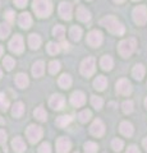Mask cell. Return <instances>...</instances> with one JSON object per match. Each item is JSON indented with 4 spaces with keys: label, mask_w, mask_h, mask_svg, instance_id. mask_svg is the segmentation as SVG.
Returning a JSON list of instances; mask_svg holds the SVG:
<instances>
[{
    "label": "cell",
    "mask_w": 147,
    "mask_h": 153,
    "mask_svg": "<svg viewBox=\"0 0 147 153\" xmlns=\"http://www.w3.org/2000/svg\"><path fill=\"white\" fill-rule=\"evenodd\" d=\"M100 25L107 28L109 32L115 33V35H123L124 33V26L114 16H106L105 18H102L100 21Z\"/></svg>",
    "instance_id": "obj_1"
},
{
    "label": "cell",
    "mask_w": 147,
    "mask_h": 153,
    "mask_svg": "<svg viewBox=\"0 0 147 153\" xmlns=\"http://www.w3.org/2000/svg\"><path fill=\"white\" fill-rule=\"evenodd\" d=\"M32 9L36 13V16H39L40 18H46L53 12V4L50 0H34Z\"/></svg>",
    "instance_id": "obj_2"
},
{
    "label": "cell",
    "mask_w": 147,
    "mask_h": 153,
    "mask_svg": "<svg viewBox=\"0 0 147 153\" xmlns=\"http://www.w3.org/2000/svg\"><path fill=\"white\" fill-rule=\"evenodd\" d=\"M137 46V41L136 38H128V40H123L119 46H118V50H119V54L123 57H128L133 54V51L136 50Z\"/></svg>",
    "instance_id": "obj_3"
},
{
    "label": "cell",
    "mask_w": 147,
    "mask_h": 153,
    "mask_svg": "<svg viewBox=\"0 0 147 153\" xmlns=\"http://www.w3.org/2000/svg\"><path fill=\"white\" fill-rule=\"evenodd\" d=\"M133 19L138 26H143L147 22V8L145 5H138L133 9Z\"/></svg>",
    "instance_id": "obj_4"
},
{
    "label": "cell",
    "mask_w": 147,
    "mask_h": 153,
    "mask_svg": "<svg viewBox=\"0 0 147 153\" xmlns=\"http://www.w3.org/2000/svg\"><path fill=\"white\" fill-rule=\"evenodd\" d=\"M26 135L28 138V140H30L32 144H35V143H37L42 138V129L37 125H30L27 128Z\"/></svg>",
    "instance_id": "obj_5"
},
{
    "label": "cell",
    "mask_w": 147,
    "mask_h": 153,
    "mask_svg": "<svg viewBox=\"0 0 147 153\" xmlns=\"http://www.w3.org/2000/svg\"><path fill=\"white\" fill-rule=\"evenodd\" d=\"M95 66H96V64H95V59L92 56H90V57H87V59H84L82 61V64H81V73L88 78V76H91L95 73Z\"/></svg>",
    "instance_id": "obj_6"
},
{
    "label": "cell",
    "mask_w": 147,
    "mask_h": 153,
    "mask_svg": "<svg viewBox=\"0 0 147 153\" xmlns=\"http://www.w3.org/2000/svg\"><path fill=\"white\" fill-rule=\"evenodd\" d=\"M9 50L14 54H22L23 50H25V44H23V38L19 35L14 36L10 42H9Z\"/></svg>",
    "instance_id": "obj_7"
},
{
    "label": "cell",
    "mask_w": 147,
    "mask_h": 153,
    "mask_svg": "<svg viewBox=\"0 0 147 153\" xmlns=\"http://www.w3.org/2000/svg\"><path fill=\"white\" fill-rule=\"evenodd\" d=\"M87 44L91 47H98L102 44V33L100 31H91L87 36Z\"/></svg>",
    "instance_id": "obj_8"
},
{
    "label": "cell",
    "mask_w": 147,
    "mask_h": 153,
    "mask_svg": "<svg viewBox=\"0 0 147 153\" xmlns=\"http://www.w3.org/2000/svg\"><path fill=\"white\" fill-rule=\"evenodd\" d=\"M116 92L122 96H128L132 93V84L127 79H120L116 83Z\"/></svg>",
    "instance_id": "obj_9"
},
{
    "label": "cell",
    "mask_w": 147,
    "mask_h": 153,
    "mask_svg": "<svg viewBox=\"0 0 147 153\" xmlns=\"http://www.w3.org/2000/svg\"><path fill=\"white\" fill-rule=\"evenodd\" d=\"M72 148V143L68 138H64L61 137L56 140V152L58 153H68Z\"/></svg>",
    "instance_id": "obj_10"
},
{
    "label": "cell",
    "mask_w": 147,
    "mask_h": 153,
    "mask_svg": "<svg viewBox=\"0 0 147 153\" xmlns=\"http://www.w3.org/2000/svg\"><path fill=\"white\" fill-rule=\"evenodd\" d=\"M90 131H91V134L95 137H101V135H104V133H105V125H104V123L101 120L96 119V120L92 123L91 128H90Z\"/></svg>",
    "instance_id": "obj_11"
},
{
    "label": "cell",
    "mask_w": 147,
    "mask_h": 153,
    "mask_svg": "<svg viewBox=\"0 0 147 153\" xmlns=\"http://www.w3.org/2000/svg\"><path fill=\"white\" fill-rule=\"evenodd\" d=\"M70 102H72L73 106L81 107L86 102V96H84L83 92H81V91H75V92H73L72 96H70Z\"/></svg>",
    "instance_id": "obj_12"
},
{
    "label": "cell",
    "mask_w": 147,
    "mask_h": 153,
    "mask_svg": "<svg viewBox=\"0 0 147 153\" xmlns=\"http://www.w3.org/2000/svg\"><path fill=\"white\" fill-rule=\"evenodd\" d=\"M59 14L60 17L64 19V21H69L72 18V5L67 1H63L60 3L59 5Z\"/></svg>",
    "instance_id": "obj_13"
},
{
    "label": "cell",
    "mask_w": 147,
    "mask_h": 153,
    "mask_svg": "<svg viewBox=\"0 0 147 153\" xmlns=\"http://www.w3.org/2000/svg\"><path fill=\"white\" fill-rule=\"evenodd\" d=\"M64 103H65V100L61 94H54L51 96L50 101H49V105L50 107L53 110H61L64 107Z\"/></svg>",
    "instance_id": "obj_14"
},
{
    "label": "cell",
    "mask_w": 147,
    "mask_h": 153,
    "mask_svg": "<svg viewBox=\"0 0 147 153\" xmlns=\"http://www.w3.org/2000/svg\"><path fill=\"white\" fill-rule=\"evenodd\" d=\"M12 148L14 149V152L17 153H23L26 151V143L23 142V139L21 137H16L14 139L12 140Z\"/></svg>",
    "instance_id": "obj_15"
},
{
    "label": "cell",
    "mask_w": 147,
    "mask_h": 153,
    "mask_svg": "<svg viewBox=\"0 0 147 153\" xmlns=\"http://www.w3.org/2000/svg\"><path fill=\"white\" fill-rule=\"evenodd\" d=\"M18 23H19V26L23 30H27V28H30L32 26V18L28 13H22L19 18H18Z\"/></svg>",
    "instance_id": "obj_16"
},
{
    "label": "cell",
    "mask_w": 147,
    "mask_h": 153,
    "mask_svg": "<svg viewBox=\"0 0 147 153\" xmlns=\"http://www.w3.org/2000/svg\"><path fill=\"white\" fill-rule=\"evenodd\" d=\"M45 71V63L44 61H36V63L34 64V66H32V74H34L35 78H39V76H41L42 74H44Z\"/></svg>",
    "instance_id": "obj_17"
},
{
    "label": "cell",
    "mask_w": 147,
    "mask_h": 153,
    "mask_svg": "<svg viewBox=\"0 0 147 153\" xmlns=\"http://www.w3.org/2000/svg\"><path fill=\"white\" fill-rule=\"evenodd\" d=\"M119 130L124 137H132L133 135V125H132L131 123H128V121H123L120 124Z\"/></svg>",
    "instance_id": "obj_18"
},
{
    "label": "cell",
    "mask_w": 147,
    "mask_h": 153,
    "mask_svg": "<svg viewBox=\"0 0 147 153\" xmlns=\"http://www.w3.org/2000/svg\"><path fill=\"white\" fill-rule=\"evenodd\" d=\"M77 18L81 22H88L91 19V14L84 7H78L77 9Z\"/></svg>",
    "instance_id": "obj_19"
},
{
    "label": "cell",
    "mask_w": 147,
    "mask_h": 153,
    "mask_svg": "<svg viewBox=\"0 0 147 153\" xmlns=\"http://www.w3.org/2000/svg\"><path fill=\"white\" fill-rule=\"evenodd\" d=\"M107 85V79L104 75H98L96 79L93 80V87L97 91H104Z\"/></svg>",
    "instance_id": "obj_20"
},
{
    "label": "cell",
    "mask_w": 147,
    "mask_h": 153,
    "mask_svg": "<svg viewBox=\"0 0 147 153\" xmlns=\"http://www.w3.org/2000/svg\"><path fill=\"white\" fill-rule=\"evenodd\" d=\"M28 45H30V47L32 50H37L41 45V38L39 35H36V33H32V35H30V37H28Z\"/></svg>",
    "instance_id": "obj_21"
},
{
    "label": "cell",
    "mask_w": 147,
    "mask_h": 153,
    "mask_svg": "<svg viewBox=\"0 0 147 153\" xmlns=\"http://www.w3.org/2000/svg\"><path fill=\"white\" fill-rule=\"evenodd\" d=\"M132 75H133V78L137 79V80H142L145 76V66L142 64H137L133 70H132Z\"/></svg>",
    "instance_id": "obj_22"
},
{
    "label": "cell",
    "mask_w": 147,
    "mask_h": 153,
    "mask_svg": "<svg viewBox=\"0 0 147 153\" xmlns=\"http://www.w3.org/2000/svg\"><path fill=\"white\" fill-rule=\"evenodd\" d=\"M100 65H101V68L104 69V70H111L113 69V65H114V61H113V59L110 56H107V55H105V56H102L101 57V60H100Z\"/></svg>",
    "instance_id": "obj_23"
},
{
    "label": "cell",
    "mask_w": 147,
    "mask_h": 153,
    "mask_svg": "<svg viewBox=\"0 0 147 153\" xmlns=\"http://www.w3.org/2000/svg\"><path fill=\"white\" fill-rule=\"evenodd\" d=\"M58 83H59V85L61 88L67 89V88H69L70 85H72V78H70L69 74H63V75H60Z\"/></svg>",
    "instance_id": "obj_24"
},
{
    "label": "cell",
    "mask_w": 147,
    "mask_h": 153,
    "mask_svg": "<svg viewBox=\"0 0 147 153\" xmlns=\"http://www.w3.org/2000/svg\"><path fill=\"white\" fill-rule=\"evenodd\" d=\"M28 83H30V80H28V76L23 73H19L17 76H16V84L18 85L19 88H26Z\"/></svg>",
    "instance_id": "obj_25"
},
{
    "label": "cell",
    "mask_w": 147,
    "mask_h": 153,
    "mask_svg": "<svg viewBox=\"0 0 147 153\" xmlns=\"http://www.w3.org/2000/svg\"><path fill=\"white\" fill-rule=\"evenodd\" d=\"M23 111H25V106H23L22 102H17L14 103V106L12 108V115L14 117H21Z\"/></svg>",
    "instance_id": "obj_26"
},
{
    "label": "cell",
    "mask_w": 147,
    "mask_h": 153,
    "mask_svg": "<svg viewBox=\"0 0 147 153\" xmlns=\"http://www.w3.org/2000/svg\"><path fill=\"white\" fill-rule=\"evenodd\" d=\"M69 35H70V38H72L73 41H79L81 37H82V30H81L79 27L74 26V27L70 28Z\"/></svg>",
    "instance_id": "obj_27"
},
{
    "label": "cell",
    "mask_w": 147,
    "mask_h": 153,
    "mask_svg": "<svg viewBox=\"0 0 147 153\" xmlns=\"http://www.w3.org/2000/svg\"><path fill=\"white\" fill-rule=\"evenodd\" d=\"M34 115L37 120H40V121H46V119H47V114L44 110V107H37L34 111Z\"/></svg>",
    "instance_id": "obj_28"
},
{
    "label": "cell",
    "mask_w": 147,
    "mask_h": 153,
    "mask_svg": "<svg viewBox=\"0 0 147 153\" xmlns=\"http://www.w3.org/2000/svg\"><path fill=\"white\" fill-rule=\"evenodd\" d=\"M70 121H72V117L70 116H59L56 119V125L59 128H64V126H67Z\"/></svg>",
    "instance_id": "obj_29"
},
{
    "label": "cell",
    "mask_w": 147,
    "mask_h": 153,
    "mask_svg": "<svg viewBox=\"0 0 147 153\" xmlns=\"http://www.w3.org/2000/svg\"><path fill=\"white\" fill-rule=\"evenodd\" d=\"M10 33V26L8 23H1L0 25V38H7Z\"/></svg>",
    "instance_id": "obj_30"
},
{
    "label": "cell",
    "mask_w": 147,
    "mask_h": 153,
    "mask_svg": "<svg viewBox=\"0 0 147 153\" xmlns=\"http://www.w3.org/2000/svg\"><path fill=\"white\" fill-rule=\"evenodd\" d=\"M64 33H65V30H64L63 26H55V27H54L53 35H54L56 38H59V40H63Z\"/></svg>",
    "instance_id": "obj_31"
},
{
    "label": "cell",
    "mask_w": 147,
    "mask_h": 153,
    "mask_svg": "<svg viewBox=\"0 0 147 153\" xmlns=\"http://www.w3.org/2000/svg\"><path fill=\"white\" fill-rule=\"evenodd\" d=\"M59 51H60V46L58 44H55V42H49V45H47V52H49L50 55H56Z\"/></svg>",
    "instance_id": "obj_32"
},
{
    "label": "cell",
    "mask_w": 147,
    "mask_h": 153,
    "mask_svg": "<svg viewBox=\"0 0 147 153\" xmlns=\"http://www.w3.org/2000/svg\"><path fill=\"white\" fill-rule=\"evenodd\" d=\"M91 103L96 110H100L102 107V105H104V100L101 97H97V96H92L91 97Z\"/></svg>",
    "instance_id": "obj_33"
},
{
    "label": "cell",
    "mask_w": 147,
    "mask_h": 153,
    "mask_svg": "<svg viewBox=\"0 0 147 153\" xmlns=\"http://www.w3.org/2000/svg\"><path fill=\"white\" fill-rule=\"evenodd\" d=\"M98 149V147L96 143L93 142H87L86 144H84V152L86 153H96Z\"/></svg>",
    "instance_id": "obj_34"
},
{
    "label": "cell",
    "mask_w": 147,
    "mask_h": 153,
    "mask_svg": "<svg viewBox=\"0 0 147 153\" xmlns=\"http://www.w3.org/2000/svg\"><path fill=\"white\" fill-rule=\"evenodd\" d=\"M3 65L5 66L7 70H12L14 68V65H16V61H14L13 57L10 56H5V59L3 60Z\"/></svg>",
    "instance_id": "obj_35"
},
{
    "label": "cell",
    "mask_w": 147,
    "mask_h": 153,
    "mask_svg": "<svg viewBox=\"0 0 147 153\" xmlns=\"http://www.w3.org/2000/svg\"><path fill=\"white\" fill-rule=\"evenodd\" d=\"M78 117H79L81 123H87L90 119H91V111H90V110H83V111L79 112Z\"/></svg>",
    "instance_id": "obj_36"
},
{
    "label": "cell",
    "mask_w": 147,
    "mask_h": 153,
    "mask_svg": "<svg viewBox=\"0 0 147 153\" xmlns=\"http://www.w3.org/2000/svg\"><path fill=\"white\" fill-rule=\"evenodd\" d=\"M8 107H9V101H8L7 96L4 93H0V110L7 111Z\"/></svg>",
    "instance_id": "obj_37"
},
{
    "label": "cell",
    "mask_w": 147,
    "mask_h": 153,
    "mask_svg": "<svg viewBox=\"0 0 147 153\" xmlns=\"http://www.w3.org/2000/svg\"><path fill=\"white\" fill-rule=\"evenodd\" d=\"M60 70V63L59 61H51V63L49 64V71H50V74H56L58 71Z\"/></svg>",
    "instance_id": "obj_38"
},
{
    "label": "cell",
    "mask_w": 147,
    "mask_h": 153,
    "mask_svg": "<svg viewBox=\"0 0 147 153\" xmlns=\"http://www.w3.org/2000/svg\"><path fill=\"white\" fill-rule=\"evenodd\" d=\"M111 147H113V149L115 151V152H120L122 149H123V147H124V143H123V140H120V139H114L113 142H111Z\"/></svg>",
    "instance_id": "obj_39"
},
{
    "label": "cell",
    "mask_w": 147,
    "mask_h": 153,
    "mask_svg": "<svg viewBox=\"0 0 147 153\" xmlns=\"http://www.w3.org/2000/svg\"><path fill=\"white\" fill-rule=\"evenodd\" d=\"M122 108H123V112L124 114H131L133 111V102L132 101H124L122 105Z\"/></svg>",
    "instance_id": "obj_40"
},
{
    "label": "cell",
    "mask_w": 147,
    "mask_h": 153,
    "mask_svg": "<svg viewBox=\"0 0 147 153\" xmlns=\"http://www.w3.org/2000/svg\"><path fill=\"white\" fill-rule=\"evenodd\" d=\"M39 153H51V148L49 143H42V144L39 147Z\"/></svg>",
    "instance_id": "obj_41"
},
{
    "label": "cell",
    "mask_w": 147,
    "mask_h": 153,
    "mask_svg": "<svg viewBox=\"0 0 147 153\" xmlns=\"http://www.w3.org/2000/svg\"><path fill=\"white\" fill-rule=\"evenodd\" d=\"M5 18L8 19V22H9V23H13V21H14V12L8 10V12L5 13Z\"/></svg>",
    "instance_id": "obj_42"
},
{
    "label": "cell",
    "mask_w": 147,
    "mask_h": 153,
    "mask_svg": "<svg viewBox=\"0 0 147 153\" xmlns=\"http://www.w3.org/2000/svg\"><path fill=\"white\" fill-rule=\"evenodd\" d=\"M7 142V133L4 130H0V144H4Z\"/></svg>",
    "instance_id": "obj_43"
},
{
    "label": "cell",
    "mask_w": 147,
    "mask_h": 153,
    "mask_svg": "<svg viewBox=\"0 0 147 153\" xmlns=\"http://www.w3.org/2000/svg\"><path fill=\"white\" fill-rule=\"evenodd\" d=\"M14 4L19 8H25L27 4V0H14Z\"/></svg>",
    "instance_id": "obj_44"
},
{
    "label": "cell",
    "mask_w": 147,
    "mask_h": 153,
    "mask_svg": "<svg viewBox=\"0 0 147 153\" xmlns=\"http://www.w3.org/2000/svg\"><path fill=\"white\" fill-rule=\"evenodd\" d=\"M127 153H141V152L138 151V148H137L136 146H131V147H128Z\"/></svg>",
    "instance_id": "obj_45"
},
{
    "label": "cell",
    "mask_w": 147,
    "mask_h": 153,
    "mask_svg": "<svg viewBox=\"0 0 147 153\" xmlns=\"http://www.w3.org/2000/svg\"><path fill=\"white\" fill-rule=\"evenodd\" d=\"M61 45H63V49H65V50H68V49H69V44H68V42L63 41V44H61Z\"/></svg>",
    "instance_id": "obj_46"
},
{
    "label": "cell",
    "mask_w": 147,
    "mask_h": 153,
    "mask_svg": "<svg viewBox=\"0 0 147 153\" xmlns=\"http://www.w3.org/2000/svg\"><path fill=\"white\" fill-rule=\"evenodd\" d=\"M3 52H4V49H3V46L0 45V57L3 56Z\"/></svg>",
    "instance_id": "obj_47"
},
{
    "label": "cell",
    "mask_w": 147,
    "mask_h": 153,
    "mask_svg": "<svg viewBox=\"0 0 147 153\" xmlns=\"http://www.w3.org/2000/svg\"><path fill=\"white\" fill-rule=\"evenodd\" d=\"M143 147H145V149L147 151V138H146V139L143 140Z\"/></svg>",
    "instance_id": "obj_48"
},
{
    "label": "cell",
    "mask_w": 147,
    "mask_h": 153,
    "mask_svg": "<svg viewBox=\"0 0 147 153\" xmlns=\"http://www.w3.org/2000/svg\"><path fill=\"white\" fill-rule=\"evenodd\" d=\"M114 1H115V3H118V4H120V3H123V1H124V0H114Z\"/></svg>",
    "instance_id": "obj_49"
},
{
    "label": "cell",
    "mask_w": 147,
    "mask_h": 153,
    "mask_svg": "<svg viewBox=\"0 0 147 153\" xmlns=\"http://www.w3.org/2000/svg\"><path fill=\"white\" fill-rule=\"evenodd\" d=\"M1 124H4V120H3V117L0 116V125H1Z\"/></svg>",
    "instance_id": "obj_50"
},
{
    "label": "cell",
    "mask_w": 147,
    "mask_h": 153,
    "mask_svg": "<svg viewBox=\"0 0 147 153\" xmlns=\"http://www.w3.org/2000/svg\"><path fill=\"white\" fill-rule=\"evenodd\" d=\"M145 106H146V108H147V98L145 100Z\"/></svg>",
    "instance_id": "obj_51"
},
{
    "label": "cell",
    "mask_w": 147,
    "mask_h": 153,
    "mask_svg": "<svg viewBox=\"0 0 147 153\" xmlns=\"http://www.w3.org/2000/svg\"><path fill=\"white\" fill-rule=\"evenodd\" d=\"M3 76V71H1V69H0V78Z\"/></svg>",
    "instance_id": "obj_52"
},
{
    "label": "cell",
    "mask_w": 147,
    "mask_h": 153,
    "mask_svg": "<svg viewBox=\"0 0 147 153\" xmlns=\"http://www.w3.org/2000/svg\"><path fill=\"white\" fill-rule=\"evenodd\" d=\"M133 1H138V0H133Z\"/></svg>",
    "instance_id": "obj_53"
},
{
    "label": "cell",
    "mask_w": 147,
    "mask_h": 153,
    "mask_svg": "<svg viewBox=\"0 0 147 153\" xmlns=\"http://www.w3.org/2000/svg\"><path fill=\"white\" fill-rule=\"evenodd\" d=\"M87 1H90V0H87Z\"/></svg>",
    "instance_id": "obj_54"
}]
</instances>
